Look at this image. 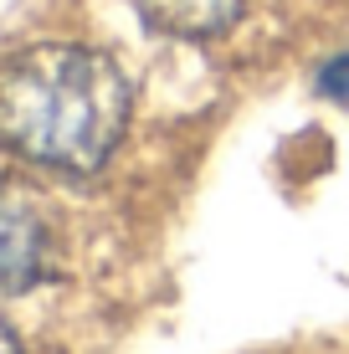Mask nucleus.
Here are the masks:
<instances>
[{
    "label": "nucleus",
    "instance_id": "4",
    "mask_svg": "<svg viewBox=\"0 0 349 354\" xmlns=\"http://www.w3.org/2000/svg\"><path fill=\"white\" fill-rule=\"evenodd\" d=\"M319 93L329 97V103H339V108H349V52H339V57H329V62L319 67Z\"/></svg>",
    "mask_w": 349,
    "mask_h": 354
},
{
    "label": "nucleus",
    "instance_id": "5",
    "mask_svg": "<svg viewBox=\"0 0 349 354\" xmlns=\"http://www.w3.org/2000/svg\"><path fill=\"white\" fill-rule=\"evenodd\" d=\"M0 354H26V349H21V339H16V328H10L6 319H0Z\"/></svg>",
    "mask_w": 349,
    "mask_h": 354
},
{
    "label": "nucleus",
    "instance_id": "1",
    "mask_svg": "<svg viewBox=\"0 0 349 354\" xmlns=\"http://www.w3.org/2000/svg\"><path fill=\"white\" fill-rule=\"evenodd\" d=\"M129 77L98 46L41 41L0 67V144L57 175H98L129 129Z\"/></svg>",
    "mask_w": 349,
    "mask_h": 354
},
{
    "label": "nucleus",
    "instance_id": "3",
    "mask_svg": "<svg viewBox=\"0 0 349 354\" xmlns=\"http://www.w3.org/2000/svg\"><path fill=\"white\" fill-rule=\"evenodd\" d=\"M247 0H134L144 26L175 41H211L242 21Z\"/></svg>",
    "mask_w": 349,
    "mask_h": 354
},
{
    "label": "nucleus",
    "instance_id": "2",
    "mask_svg": "<svg viewBox=\"0 0 349 354\" xmlns=\"http://www.w3.org/2000/svg\"><path fill=\"white\" fill-rule=\"evenodd\" d=\"M57 236L46 195L16 175H0V292H31L57 277Z\"/></svg>",
    "mask_w": 349,
    "mask_h": 354
}]
</instances>
